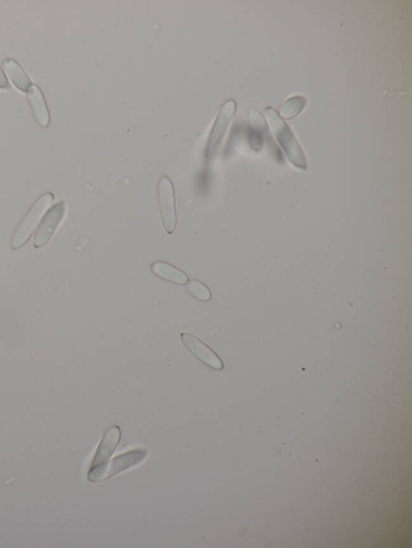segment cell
I'll return each instance as SVG.
<instances>
[{
  "label": "cell",
  "mask_w": 412,
  "mask_h": 548,
  "mask_svg": "<svg viewBox=\"0 0 412 548\" xmlns=\"http://www.w3.org/2000/svg\"><path fill=\"white\" fill-rule=\"evenodd\" d=\"M265 112L271 128L286 156L295 168L306 170L308 168L306 157L289 125L273 108L268 106L266 108Z\"/></svg>",
  "instance_id": "cell-1"
},
{
  "label": "cell",
  "mask_w": 412,
  "mask_h": 548,
  "mask_svg": "<svg viewBox=\"0 0 412 548\" xmlns=\"http://www.w3.org/2000/svg\"><path fill=\"white\" fill-rule=\"evenodd\" d=\"M146 449H135L118 456L108 462L91 467L87 478L91 483H98L132 469L144 463L148 457Z\"/></svg>",
  "instance_id": "cell-2"
},
{
  "label": "cell",
  "mask_w": 412,
  "mask_h": 548,
  "mask_svg": "<svg viewBox=\"0 0 412 548\" xmlns=\"http://www.w3.org/2000/svg\"><path fill=\"white\" fill-rule=\"evenodd\" d=\"M55 196L53 194L47 192L38 199L23 217L14 232L12 240V249L18 250L26 245L30 239L33 232L35 231L39 224L51 206Z\"/></svg>",
  "instance_id": "cell-3"
},
{
  "label": "cell",
  "mask_w": 412,
  "mask_h": 548,
  "mask_svg": "<svg viewBox=\"0 0 412 548\" xmlns=\"http://www.w3.org/2000/svg\"><path fill=\"white\" fill-rule=\"evenodd\" d=\"M158 196L161 220L164 230L171 235L177 227L175 191L170 179L164 176L159 179Z\"/></svg>",
  "instance_id": "cell-4"
},
{
  "label": "cell",
  "mask_w": 412,
  "mask_h": 548,
  "mask_svg": "<svg viewBox=\"0 0 412 548\" xmlns=\"http://www.w3.org/2000/svg\"><path fill=\"white\" fill-rule=\"evenodd\" d=\"M66 211V203L63 201L57 202L48 210L34 236L33 245L35 248H41L50 241L64 218Z\"/></svg>",
  "instance_id": "cell-5"
},
{
  "label": "cell",
  "mask_w": 412,
  "mask_h": 548,
  "mask_svg": "<svg viewBox=\"0 0 412 548\" xmlns=\"http://www.w3.org/2000/svg\"><path fill=\"white\" fill-rule=\"evenodd\" d=\"M237 104L235 100H228L218 112L215 123L213 125L207 143L206 154L210 157L224 136L233 117L236 112Z\"/></svg>",
  "instance_id": "cell-6"
},
{
  "label": "cell",
  "mask_w": 412,
  "mask_h": 548,
  "mask_svg": "<svg viewBox=\"0 0 412 548\" xmlns=\"http://www.w3.org/2000/svg\"><path fill=\"white\" fill-rule=\"evenodd\" d=\"M181 341L193 356L208 367L215 370H222L224 365L219 356L208 347L205 343L190 333H182Z\"/></svg>",
  "instance_id": "cell-7"
},
{
  "label": "cell",
  "mask_w": 412,
  "mask_h": 548,
  "mask_svg": "<svg viewBox=\"0 0 412 548\" xmlns=\"http://www.w3.org/2000/svg\"><path fill=\"white\" fill-rule=\"evenodd\" d=\"M27 95L37 123L43 128H48L51 121L50 112L40 87L32 84L29 87Z\"/></svg>",
  "instance_id": "cell-8"
},
{
  "label": "cell",
  "mask_w": 412,
  "mask_h": 548,
  "mask_svg": "<svg viewBox=\"0 0 412 548\" xmlns=\"http://www.w3.org/2000/svg\"><path fill=\"white\" fill-rule=\"evenodd\" d=\"M121 440V429L115 425L106 432L103 439L97 449L91 467H96L108 460L114 454Z\"/></svg>",
  "instance_id": "cell-9"
},
{
  "label": "cell",
  "mask_w": 412,
  "mask_h": 548,
  "mask_svg": "<svg viewBox=\"0 0 412 548\" xmlns=\"http://www.w3.org/2000/svg\"><path fill=\"white\" fill-rule=\"evenodd\" d=\"M151 269L159 278L168 283L182 285L188 283V278L185 272L164 261H155L151 265Z\"/></svg>",
  "instance_id": "cell-10"
},
{
  "label": "cell",
  "mask_w": 412,
  "mask_h": 548,
  "mask_svg": "<svg viewBox=\"0 0 412 548\" xmlns=\"http://www.w3.org/2000/svg\"><path fill=\"white\" fill-rule=\"evenodd\" d=\"M3 68L14 86L23 93H27L32 83L30 77L23 70L22 66L17 61L8 58L4 61Z\"/></svg>",
  "instance_id": "cell-11"
},
{
  "label": "cell",
  "mask_w": 412,
  "mask_h": 548,
  "mask_svg": "<svg viewBox=\"0 0 412 548\" xmlns=\"http://www.w3.org/2000/svg\"><path fill=\"white\" fill-rule=\"evenodd\" d=\"M306 99L302 96L293 97L285 101L281 108L279 115L282 119H292L304 110Z\"/></svg>",
  "instance_id": "cell-12"
},
{
  "label": "cell",
  "mask_w": 412,
  "mask_h": 548,
  "mask_svg": "<svg viewBox=\"0 0 412 548\" xmlns=\"http://www.w3.org/2000/svg\"><path fill=\"white\" fill-rule=\"evenodd\" d=\"M187 289L193 297L202 301V302H208L212 298L210 290L200 281L191 280L188 281Z\"/></svg>",
  "instance_id": "cell-13"
},
{
  "label": "cell",
  "mask_w": 412,
  "mask_h": 548,
  "mask_svg": "<svg viewBox=\"0 0 412 548\" xmlns=\"http://www.w3.org/2000/svg\"><path fill=\"white\" fill-rule=\"evenodd\" d=\"M251 122L255 129V132L264 134L268 132V125L266 123L264 116L259 111L255 109L251 110Z\"/></svg>",
  "instance_id": "cell-14"
},
{
  "label": "cell",
  "mask_w": 412,
  "mask_h": 548,
  "mask_svg": "<svg viewBox=\"0 0 412 548\" xmlns=\"http://www.w3.org/2000/svg\"><path fill=\"white\" fill-rule=\"evenodd\" d=\"M249 143L252 149L259 152L264 148V139L262 138L261 134L252 132L249 134Z\"/></svg>",
  "instance_id": "cell-15"
},
{
  "label": "cell",
  "mask_w": 412,
  "mask_h": 548,
  "mask_svg": "<svg viewBox=\"0 0 412 548\" xmlns=\"http://www.w3.org/2000/svg\"><path fill=\"white\" fill-rule=\"evenodd\" d=\"M9 87L8 80L2 68L0 67V89H8Z\"/></svg>",
  "instance_id": "cell-16"
}]
</instances>
